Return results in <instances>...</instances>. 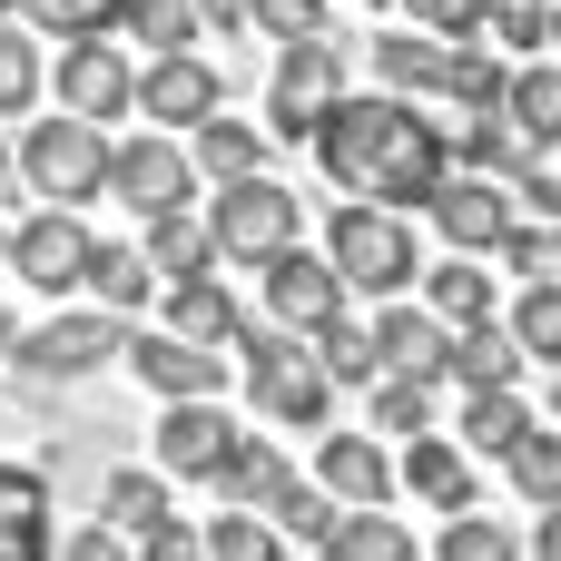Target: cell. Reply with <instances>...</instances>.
Here are the masks:
<instances>
[{"instance_id":"1","label":"cell","mask_w":561,"mask_h":561,"mask_svg":"<svg viewBox=\"0 0 561 561\" xmlns=\"http://www.w3.org/2000/svg\"><path fill=\"white\" fill-rule=\"evenodd\" d=\"M306 148L335 178V197H365V207H424L454 178V128L424 118V99L404 89H345Z\"/></svg>"},{"instance_id":"2","label":"cell","mask_w":561,"mask_h":561,"mask_svg":"<svg viewBox=\"0 0 561 561\" xmlns=\"http://www.w3.org/2000/svg\"><path fill=\"white\" fill-rule=\"evenodd\" d=\"M237 375H247L256 414H266V424H286V434H316V424L335 414V375H325L316 335H286V325H247V335H237Z\"/></svg>"},{"instance_id":"3","label":"cell","mask_w":561,"mask_h":561,"mask_svg":"<svg viewBox=\"0 0 561 561\" xmlns=\"http://www.w3.org/2000/svg\"><path fill=\"white\" fill-rule=\"evenodd\" d=\"M325 266L345 276V296H404V286H424V256H414V227H404V207H365V197H345L335 217H325Z\"/></svg>"},{"instance_id":"4","label":"cell","mask_w":561,"mask_h":561,"mask_svg":"<svg viewBox=\"0 0 561 561\" xmlns=\"http://www.w3.org/2000/svg\"><path fill=\"white\" fill-rule=\"evenodd\" d=\"M20 178H30V197L39 207H89V197H108V128L99 118H30L20 128Z\"/></svg>"},{"instance_id":"5","label":"cell","mask_w":561,"mask_h":561,"mask_svg":"<svg viewBox=\"0 0 561 561\" xmlns=\"http://www.w3.org/2000/svg\"><path fill=\"white\" fill-rule=\"evenodd\" d=\"M118 355H128V316L69 306V316H49V325H30V335L10 345V385L49 394V385H79V375H99V365H118Z\"/></svg>"},{"instance_id":"6","label":"cell","mask_w":561,"mask_h":561,"mask_svg":"<svg viewBox=\"0 0 561 561\" xmlns=\"http://www.w3.org/2000/svg\"><path fill=\"white\" fill-rule=\"evenodd\" d=\"M207 227H217V256L227 266H266V256H286L306 237V207H296V187H276L256 168V178H227L207 197Z\"/></svg>"},{"instance_id":"7","label":"cell","mask_w":561,"mask_h":561,"mask_svg":"<svg viewBox=\"0 0 561 561\" xmlns=\"http://www.w3.org/2000/svg\"><path fill=\"white\" fill-rule=\"evenodd\" d=\"M335 99H345V49H335V39H286L276 69H266V138L306 148Z\"/></svg>"},{"instance_id":"8","label":"cell","mask_w":561,"mask_h":561,"mask_svg":"<svg viewBox=\"0 0 561 561\" xmlns=\"http://www.w3.org/2000/svg\"><path fill=\"white\" fill-rule=\"evenodd\" d=\"M108 197L148 227V217H178V207H197V158H187V138H168V128H138V138H108Z\"/></svg>"},{"instance_id":"9","label":"cell","mask_w":561,"mask_h":561,"mask_svg":"<svg viewBox=\"0 0 561 561\" xmlns=\"http://www.w3.org/2000/svg\"><path fill=\"white\" fill-rule=\"evenodd\" d=\"M89 256H99V237L79 207H30L10 227V276L39 296H89Z\"/></svg>"},{"instance_id":"10","label":"cell","mask_w":561,"mask_h":561,"mask_svg":"<svg viewBox=\"0 0 561 561\" xmlns=\"http://www.w3.org/2000/svg\"><path fill=\"white\" fill-rule=\"evenodd\" d=\"M237 444H247V434H237V414H227L217 394L168 404V414H158V434H148L158 473H168V483H207V493H217V473L237 463Z\"/></svg>"},{"instance_id":"11","label":"cell","mask_w":561,"mask_h":561,"mask_svg":"<svg viewBox=\"0 0 561 561\" xmlns=\"http://www.w3.org/2000/svg\"><path fill=\"white\" fill-rule=\"evenodd\" d=\"M256 286H266V325H286V335H325V325L355 306L345 276L325 266V247H286V256H266Z\"/></svg>"},{"instance_id":"12","label":"cell","mask_w":561,"mask_h":561,"mask_svg":"<svg viewBox=\"0 0 561 561\" xmlns=\"http://www.w3.org/2000/svg\"><path fill=\"white\" fill-rule=\"evenodd\" d=\"M49 79H59V108H69V118H99V128H108V118L138 108V59H128L118 39H59V69H49Z\"/></svg>"},{"instance_id":"13","label":"cell","mask_w":561,"mask_h":561,"mask_svg":"<svg viewBox=\"0 0 561 561\" xmlns=\"http://www.w3.org/2000/svg\"><path fill=\"white\" fill-rule=\"evenodd\" d=\"M424 217H434V237H444L454 256H483V247H503V237H513V217H523V207H513V187H503V178L454 168V178L424 197Z\"/></svg>"},{"instance_id":"14","label":"cell","mask_w":561,"mask_h":561,"mask_svg":"<svg viewBox=\"0 0 561 561\" xmlns=\"http://www.w3.org/2000/svg\"><path fill=\"white\" fill-rule=\"evenodd\" d=\"M217 108H227V89H217V69H207L197 49H168V59L138 69V118H148V128L187 138V128H207Z\"/></svg>"},{"instance_id":"15","label":"cell","mask_w":561,"mask_h":561,"mask_svg":"<svg viewBox=\"0 0 561 561\" xmlns=\"http://www.w3.org/2000/svg\"><path fill=\"white\" fill-rule=\"evenodd\" d=\"M158 404H197V394H227V355L217 345H187V335H128V355H118Z\"/></svg>"},{"instance_id":"16","label":"cell","mask_w":561,"mask_h":561,"mask_svg":"<svg viewBox=\"0 0 561 561\" xmlns=\"http://www.w3.org/2000/svg\"><path fill=\"white\" fill-rule=\"evenodd\" d=\"M316 483L345 503V513H385L404 483H394V454H385V434L365 424V434H316Z\"/></svg>"},{"instance_id":"17","label":"cell","mask_w":561,"mask_h":561,"mask_svg":"<svg viewBox=\"0 0 561 561\" xmlns=\"http://www.w3.org/2000/svg\"><path fill=\"white\" fill-rule=\"evenodd\" d=\"M375 355H385V375L444 385V375H454V325H444L434 306H404V296H385V306H375Z\"/></svg>"},{"instance_id":"18","label":"cell","mask_w":561,"mask_h":561,"mask_svg":"<svg viewBox=\"0 0 561 561\" xmlns=\"http://www.w3.org/2000/svg\"><path fill=\"white\" fill-rule=\"evenodd\" d=\"M394 483L404 493H424L434 513H473V454H463V434H414L404 454H394Z\"/></svg>"},{"instance_id":"19","label":"cell","mask_w":561,"mask_h":561,"mask_svg":"<svg viewBox=\"0 0 561 561\" xmlns=\"http://www.w3.org/2000/svg\"><path fill=\"white\" fill-rule=\"evenodd\" d=\"M168 296V335H187V345H217V355H237V335H247V306L217 286V266L207 276H168L158 286Z\"/></svg>"},{"instance_id":"20","label":"cell","mask_w":561,"mask_h":561,"mask_svg":"<svg viewBox=\"0 0 561 561\" xmlns=\"http://www.w3.org/2000/svg\"><path fill=\"white\" fill-rule=\"evenodd\" d=\"M49 473L39 463H0V561H49Z\"/></svg>"},{"instance_id":"21","label":"cell","mask_w":561,"mask_h":561,"mask_svg":"<svg viewBox=\"0 0 561 561\" xmlns=\"http://www.w3.org/2000/svg\"><path fill=\"white\" fill-rule=\"evenodd\" d=\"M375 79L404 89V99H444L454 89V39H434V30H375Z\"/></svg>"},{"instance_id":"22","label":"cell","mask_w":561,"mask_h":561,"mask_svg":"<svg viewBox=\"0 0 561 561\" xmlns=\"http://www.w3.org/2000/svg\"><path fill=\"white\" fill-rule=\"evenodd\" d=\"M503 128H513L533 158H552V148H561V59H523V69H513V89H503Z\"/></svg>"},{"instance_id":"23","label":"cell","mask_w":561,"mask_h":561,"mask_svg":"<svg viewBox=\"0 0 561 561\" xmlns=\"http://www.w3.org/2000/svg\"><path fill=\"white\" fill-rule=\"evenodd\" d=\"M99 523H118L128 542H138V533H158V523H178L168 473H158V463H118V473L99 483Z\"/></svg>"},{"instance_id":"24","label":"cell","mask_w":561,"mask_h":561,"mask_svg":"<svg viewBox=\"0 0 561 561\" xmlns=\"http://www.w3.org/2000/svg\"><path fill=\"white\" fill-rule=\"evenodd\" d=\"M523 365H533V355L513 345V325H503V316L454 335V375H463V394H513V375H523Z\"/></svg>"},{"instance_id":"25","label":"cell","mask_w":561,"mask_h":561,"mask_svg":"<svg viewBox=\"0 0 561 561\" xmlns=\"http://www.w3.org/2000/svg\"><path fill=\"white\" fill-rule=\"evenodd\" d=\"M187 158H197V178H217V187H227V178H256V168H266V128H247V118L217 108L207 128H187Z\"/></svg>"},{"instance_id":"26","label":"cell","mask_w":561,"mask_h":561,"mask_svg":"<svg viewBox=\"0 0 561 561\" xmlns=\"http://www.w3.org/2000/svg\"><path fill=\"white\" fill-rule=\"evenodd\" d=\"M424 306L463 335V325H493V276H483V256H444V266H424Z\"/></svg>"},{"instance_id":"27","label":"cell","mask_w":561,"mask_h":561,"mask_svg":"<svg viewBox=\"0 0 561 561\" xmlns=\"http://www.w3.org/2000/svg\"><path fill=\"white\" fill-rule=\"evenodd\" d=\"M138 247H148V266H158V276H207V266H217V227H207L197 207L148 217V237H138Z\"/></svg>"},{"instance_id":"28","label":"cell","mask_w":561,"mask_h":561,"mask_svg":"<svg viewBox=\"0 0 561 561\" xmlns=\"http://www.w3.org/2000/svg\"><path fill=\"white\" fill-rule=\"evenodd\" d=\"M158 286H168V276L148 266V247H99V256H89V306H108V316H138Z\"/></svg>"},{"instance_id":"29","label":"cell","mask_w":561,"mask_h":561,"mask_svg":"<svg viewBox=\"0 0 561 561\" xmlns=\"http://www.w3.org/2000/svg\"><path fill=\"white\" fill-rule=\"evenodd\" d=\"M49 89V59H39V30L30 20H0V118H30Z\"/></svg>"},{"instance_id":"30","label":"cell","mask_w":561,"mask_h":561,"mask_svg":"<svg viewBox=\"0 0 561 561\" xmlns=\"http://www.w3.org/2000/svg\"><path fill=\"white\" fill-rule=\"evenodd\" d=\"M316 561H424V552H414V533H404L394 513H345V523L316 542Z\"/></svg>"},{"instance_id":"31","label":"cell","mask_w":561,"mask_h":561,"mask_svg":"<svg viewBox=\"0 0 561 561\" xmlns=\"http://www.w3.org/2000/svg\"><path fill=\"white\" fill-rule=\"evenodd\" d=\"M454 434H463V454H493V463H503V454L533 434V404H523V394H463V424H454Z\"/></svg>"},{"instance_id":"32","label":"cell","mask_w":561,"mask_h":561,"mask_svg":"<svg viewBox=\"0 0 561 561\" xmlns=\"http://www.w3.org/2000/svg\"><path fill=\"white\" fill-rule=\"evenodd\" d=\"M286 483H296V473H286V454H276L266 434H247V444H237V463L217 473V503H247V513H266Z\"/></svg>"},{"instance_id":"33","label":"cell","mask_w":561,"mask_h":561,"mask_svg":"<svg viewBox=\"0 0 561 561\" xmlns=\"http://www.w3.org/2000/svg\"><path fill=\"white\" fill-rule=\"evenodd\" d=\"M197 533H207V561H286V533H276L266 513H247V503L207 513Z\"/></svg>"},{"instance_id":"34","label":"cell","mask_w":561,"mask_h":561,"mask_svg":"<svg viewBox=\"0 0 561 561\" xmlns=\"http://www.w3.org/2000/svg\"><path fill=\"white\" fill-rule=\"evenodd\" d=\"M503 473H513V493H523L533 513H561V434L552 424H533V434L503 454Z\"/></svg>"},{"instance_id":"35","label":"cell","mask_w":561,"mask_h":561,"mask_svg":"<svg viewBox=\"0 0 561 561\" xmlns=\"http://www.w3.org/2000/svg\"><path fill=\"white\" fill-rule=\"evenodd\" d=\"M503 89H513V69L493 59V39H454V108H473V118H503Z\"/></svg>"},{"instance_id":"36","label":"cell","mask_w":561,"mask_h":561,"mask_svg":"<svg viewBox=\"0 0 561 561\" xmlns=\"http://www.w3.org/2000/svg\"><path fill=\"white\" fill-rule=\"evenodd\" d=\"M365 424H375V434H394V444L434 434V385H414V375H375V404H365Z\"/></svg>"},{"instance_id":"37","label":"cell","mask_w":561,"mask_h":561,"mask_svg":"<svg viewBox=\"0 0 561 561\" xmlns=\"http://www.w3.org/2000/svg\"><path fill=\"white\" fill-rule=\"evenodd\" d=\"M118 30H128L148 59H168V49H197V30H207V20H197V0H128V20H118Z\"/></svg>"},{"instance_id":"38","label":"cell","mask_w":561,"mask_h":561,"mask_svg":"<svg viewBox=\"0 0 561 561\" xmlns=\"http://www.w3.org/2000/svg\"><path fill=\"white\" fill-rule=\"evenodd\" d=\"M20 20L39 39H108L128 20V0H20Z\"/></svg>"},{"instance_id":"39","label":"cell","mask_w":561,"mask_h":561,"mask_svg":"<svg viewBox=\"0 0 561 561\" xmlns=\"http://www.w3.org/2000/svg\"><path fill=\"white\" fill-rule=\"evenodd\" d=\"M503 325H513V345H523L533 365H552V375H561V276H552V286H523V306H513Z\"/></svg>"},{"instance_id":"40","label":"cell","mask_w":561,"mask_h":561,"mask_svg":"<svg viewBox=\"0 0 561 561\" xmlns=\"http://www.w3.org/2000/svg\"><path fill=\"white\" fill-rule=\"evenodd\" d=\"M493 256H503L523 286H552L561 276V217H513V237H503Z\"/></svg>"},{"instance_id":"41","label":"cell","mask_w":561,"mask_h":561,"mask_svg":"<svg viewBox=\"0 0 561 561\" xmlns=\"http://www.w3.org/2000/svg\"><path fill=\"white\" fill-rule=\"evenodd\" d=\"M266 523H276V533H286V542H325V533H335V523H345V503H335V493H325V483H286V493H276V503H266Z\"/></svg>"},{"instance_id":"42","label":"cell","mask_w":561,"mask_h":561,"mask_svg":"<svg viewBox=\"0 0 561 561\" xmlns=\"http://www.w3.org/2000/svg\"><path fill=\"white\" fill-rule=\"evenodd\" d=\"M316 355H325V375H335V385H375V375H385V355H375V325H345V316L316 335Z\"/></svg>"},{"instance_id":"43","label":"cell","mask_w":561,"mask_h":561,"mask_svg":"<svg viewBox=\"0 0 561 561\" xmlns=\"http://www.w3.org/2000/svg\"><path fill=\"white\" fill-rule=\"evenodd\" d=\"M561 10V0H552ZM552 10H542V0H493V10H483V39H493V49H523V59H542V39H552Z\"/></svg>"},{"instance_id":"44","label":"cell","mask_w":561,"mask_h":561,"mask_svg":"<svg viewBox=\"0 0 561 561\" xmlns=\"http://www.w3.org/2000/svg\"><path fill=\"white\" fill-rule=\"evenodd\" d=\"M434 561H513V533H503L493 513H454V523L434 533Z\"/></svg>"},{"instance_id":"45","label":"cell","mask_w":561,"mask_h":561,"mask_svg":"<svg viewBox=\"0 0 561 561\" xmlns=\"http://www.w3.org/2000/svg\"><path fill=\"white\" fill-rule=\"evenodd\" d=\"M247 30H266L276 49H286V39H325V30H335V0H256Z\"/></svg>"},{"instance_id":"46","label":"cell","mask_w":561,"mask_h":561,"mask_svg":"<svg viewBox=\"0 0 561 561\" xmlns=\"http://www.w3.org/2000/svg\"><path fill=\"white\" fill-rule=\"evenodd\" d=\"M483 10L493 0H404V20L434 30V39H483Z\"/></svg>"},{"instance_id":"47","label":"cell","mask_w":561,"mask_h":561,"mask_svg":"<svg viewBox=\"0 0 561 561\" xmlns=\"http://www.w3.org/2000/svg\"><path fill=\"white\" fill-rule=\"evenodd\" d=\"M59 561H138V542H128L118 523H79V533L59 542Z\"/></svg>"},{"instance_id":"48","label":"cell","mask_w":561,"mask_h":561,"mask_svg":"<svg viewBox=\"0 0 561 561\" xmlns=\"http://www.w3.org/2000/svg\"><path fill=\"white\" fill-rule=\"evenodd\" d=\"M138 561H207V533L197 523H158V533H138Z\"/></svg>"},{"instance_id":"49","label":"cell","mask_w":561,"mask_h":561,"mask_svg":"<svg viewBox=\"0 0 561 561\" xmlns=\"http://www.w3.org/2000/svg\"><path fill=\"white\" fill-rule=\"evenodd\" d=\"M513 207H523V217H561V178L542 168V158H533V168L513 178Z\"/></svg>"},{"instance_id":"50","label":"cell","mask_w":561,"mask_h":561,"mask_svg":"<svg viewBox=\"0 0 561 561\" xmlns=\"http://www.w3.org/2000/svg\"><path fill=\"white\" fill-rule=\"evenodd\" d=\"M197 20H207V30H247V20H256V0H197Z\"/></svg>"},{"instance_id":"51","label":"cell","mask_w":561,"mask_h":561,"mask_svg":"<svg viewBox=\"0 0 561 561\" xmlns=\"http://www.w3.org/2000/svg\"><path fill=\"white\" fill-rule=\"evenodd\" d=\"M20 187H30V178H20V148H0V207H10Z\"/></svg>"},{"instance_id":"52","label":"cell","mask_w":561,"mask_h":561,"mask_svg":"<svg viewBox=\"0 0 561 561\" xmlns=\"http://www.w3.org/2000/svg\"><path fill=\"white\" fill-rule=\"evenodd\" d=\"M533 552H542V561H561V513H542V533H533Z\"/></svg>"},{"instance_id":"53","label":"cell","mask_w":561,"mask_h":561,"mask_svg":"<svg viewBox=\"0 0 561 561\" xmlns=\"http://www.w3.org/2000/svg\"><path fill=\"white\" fill-rule=\"evenodd\" d=\"M10 345H20V335H10V316H0V385H10Z\"/></svg>"},{"instance_id":"54","label":"cell","mask_w":561,"mask_h":561,"mask_svg":"<svg viewBox=\"0 0 561 561\" xmlns=\"http://www.w3.org/2000/svg\"><path fill=\"white\" fill-rule=\"evenodd\" d=\"M0 276H10V217H0Z\"/></svg>"},{"instance_id":"55","label":"cell","mask_w":561,"mask_h":561,"mask_svg":"<svg viewBox=\"0 0 561 561\" xmlns=\"http://www.w3.org/2000/svg\"><path fill=\"white\" fill-rule=\"evenodd\" d=\"M0 20H20V0H0Z\"/></svg>"},{"instance_id":"56","label":"cell","mask_w":561,"mask_h":561,"mask_svg":"<svg viewBox=\"0 0 561 561\" xmlns=\"http://www.w3.org/2000/svg\"><path fill=\"white\" fill-rule=\"evenodd\" d=\"M552 424H561V385H552Z\"/></svg>"},{"instance_id":"57","label":"cell","mask_w":561,"mask_h":561,"mask_svg":"<svg viewBox=\"0 0 561 561\" xmlns=\"http://www.w3.org/2000/svg\"><path fill=\"white\" fill-rule=\"evenodd\" d=\"M552 39H561V10H552Z\"/></svg>"},{"instance_id":"58","label":"cell","mask_w":561,"mask_h":561,"mask_svg":"<svg viewBox=\"0 0 561 561\" xmlns=\"http://www.w3.org/2000/svg\"><path fill=\"white\" fill-rule=\"evenodd\" d=\"M375 10H385V0H375Z\"/></svg>"}]
</instances>
